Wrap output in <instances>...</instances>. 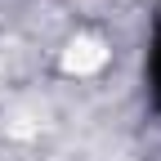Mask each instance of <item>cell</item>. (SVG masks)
<instances>
[{
	"mask_svg": "<svg viewBox=\"0 0 161 161\" xmlns=\"http://www.w3.org/2000/svg\"><path fill=\"white\" fill-rule=\"evenodd\" d=\"M143 80H148V98L161 116V18L152 23V36H148V54H143Z\"/></svg>",
	"mask_w": 161,
	"mask_h": 161,
	"instance_id": "1",
	"label": "cell"
}]
</instances>
